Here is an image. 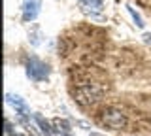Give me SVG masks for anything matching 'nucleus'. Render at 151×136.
<instances>
[{
	"label": "nucleus",
	"mask_w": 151,
	"mask_h": 136,
	"mask_svg": "<svg viewBox=\"0 0 151 136\" xmlns=\"http://www.w3.org/2000/svg\"><path fill=\"white\" fill-rule=\"evenodd\" d=\"M104 89L100 85H94V83H85V85H79L76 89V100L83 106L94 104V102L100 98Z\"/></svg>",
	"instance_id": "1"
},
{
	"label": "nucleus",
	"mask_w": 151,
	"mask_h": 136,
	"mask_svg": "<svg viewBox=\"0 0 151 136\" xmlns=\"http://www.w3.org/2000/svg\"><path fill=\"white\" fill-rule=\"evenodd\" d=\"M27 76L32 79V81H44V79L49 78L51 68L47 66L44 60H40L38 57H30L27 60V68H25Z\"/></svg>",
	"instance_id": "2"
},
{
	"label": "nucleus",
	"mask_w": 151,
	"mask_h": 136,
	"mask_svg": "<svg viewBox=\"0 0 151 136\" xmlns=\"http://www.w3.org/2000/svg\"><path fill=\"white\" fill-rule=\"evenodd\" d=\"M100 119L111 130L125 129V125H127V115L121 110H117V108H104L102 114H100Z\"/></svg>",
	"instance_id": "3"
},
{
	"label": "nucleus",
	"mask_w": 151,
	"mask_h": 136,
	"mask_svg": "<svg viewBox=\"0 0 151 136\" xmlns=\"http://www.w3.org/2000/svg\"><path fill=\"white\" fill-rule=\"evenodd\" d=\"M23 21H34L40 13L42 0H23Z\"/></svg>",
	"instance_id": "4"
},
{
	"label": "nucleus",
	"mask_w": 151,
	"mask_h": 136,
	"mask_svg": "<svg viewBox=\"0 0 151 136\" xmlns=\"http://www.w3.org/2000/svg\"><path fill=\"white\" fill-rule=\"evenodd\" d=\"M6 100L17 110V114L21 115V119H27V117H30V110H28V106L25 104V100H23L21 96H17V95H9V93H8V95H6Z\"/></svg>",
	"instance_id": "5"
},
{
	"label": "nucleus",
	"mask_w": 151,
	"mask_h": 136,
	"mask_svg": "<svg viewBox=\"0 0 151 136\" xmlns=\"http://www.w3.org/2000/svg\"><path fill=\"white\" fill-rule=\"evenodd\" d=\"M53 127H55V130L57 132H60L63 136H72V132H70V123L68 121H64V119H59V117H57V119H53Z\"/></svg>",
	"instance_id": "6"
},
{
	"label": "nucleus",
	"mask_w": 151,
	"mask_h": 136,
	"mask_svg": "<svg viewBox=\"0 0 151 136\" xmlns=\"http://www.w3.org/2000/svg\"><path fill=\"white\" fill-rule=\"evenodd\" d=\"M34 121L38 123V127H40V130L42 132H44L45 136H55V130L51 129V125L47 123V121L44 119V117H42L40 114H34Z\"/></svg>",
	"instance_id": "7"
},
{
	"label": "nucleus",
	"mask_w": 151,
	"mask_h": 136,
	"mask_svg": "<svg viewBox=\"0 0 151 136\" xmlns=\"http://www.w3.org/2000/svg\"><path fill=\"white\" fill-rule=\"evenodd\" d=\"M81 2L83 8H91V10H94L96 13L102 12V0H79Z\"/></svg>",
	"instance_id": "8"
},
{
	"label": "nucleus",
	"mask_w": 151,
	"mask_h": 136,
	"mask_svg": "<svg viewBox=\"0 0 151 136\" xmlns=\"http://www.w3.org/2000/svg\"><path fill=\"white\" fill-rule=\"evenodd\" d=\"M127 10H129V13H130V15H132V19L136 21V25H138L140 29H142V27L145 25V23H144V19H142V15H140V13L136 12V10H134V8H132V6H127Z\"/></svg>",
	"instance_id": "9"
},
{
	"label": "nucleus",
	"mask_w": 151,
	"mask_h": 136,
	"mask_svg": "<svg viewBox=\"0 0 151 136\" xmlns=\"http://www.w3.org/2000/svg\"><path fill=\"white\" fill-rule=\"evenodd\" d=\"M142 38H144V42L147 45H151V32H144V36H142Z\"/></svg>",
	"instance_id": "10"
},
{
	"label": "nucleus",
	"mask_w": 151,
	"mask_h": 136,
	"mask_svg": "<svg viewBox=\"0 0 151 136\" xmlns=\"http://www.w3.org/2000/svg\"><path fill=\"white\" fill-rule=\"evenodd\" d=\"M89 136H102V134H98V132H91Z\"/></svg>",
	"instance_id": "11"
}]
</instances>
